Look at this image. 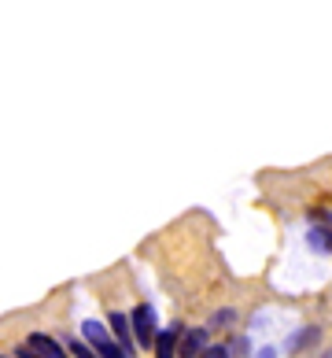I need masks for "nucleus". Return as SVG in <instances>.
<instances>
[{
  "mask_svg": "<svg viewBox=\"0 0 332 358\" xmlns=\"http://www.w3.org/2000/svg\"><path fill=\"white\" fill-rule=\"evenodd\" d=\"M26 348H30L37 358H71V355H66L63 348H59V343L56 340H52V336H45V333H34L30 336V343H26Z\"/></svg>",
  "mask_w": 332,
  "mask_h": 358,
  "instance_id": "20e7f679",
  "label": "nucleus"
},
{
  "mask_svg": "<svg viewBox=\"0 0 332 358\" xmlns=\"http://www.w3.org/2000/svg\"><path fill=\"white\" fill-rule=\"evenodd\" d=\"M203 358H229V351H225V348H210Z\"/></svg>",
  "mask_w": 332,
  "mask_h": 358,
  "instance_id": "1a4fd4ad",
  "label": "nucleus"
},
{
  "mask_svg": "<svg viewBox=\"0 0 332 358\" xmlns=\"http://www.w3.org/2000/svg\"><path fill=\"white\" fill-rule=\"evenodd\" d=\"M210 348H207V333L203 329H189L181 336V348H178V358H203Z\"/></svg>",
  "mask_w": 332,
  "mask_h": 358,
  "instance_id": "7ed1b4c3",
  "label": "nucleus"
},
{
  "mask_svg": "<svg viewBox=\"0 0 332 358\" xmlns=\"http://www.w3.org/2000/svg\"><path fill=\"white\" fill-rule=\"evenodd\" d=\"M71 351H74V358H100L96 351H89L85 343H71Z\"/></svg>",
  "mask_w": 332,
  "mask_h": 358,
  "instance_id": "6e6552de",
  "label": "nucleus"
},
{
  "mask_svg": "<svg viewBox=\"0 0 332 358\" xmlns=\"http://www.w3.org/2000/svg\"><path fill=\"white\" fill-rule=\"evenodd\" d=\"M259 358H277V355H273V348H266V351H262Z\"/></svg>",
  "mask_w": 332,
  "mask_h": 358,
  "instance_id": "9d476101",
  "label": "nucleus"
},
{
  "mask_svg": "<svg viewBox=\"0 0 332 358\" xmlns=\"http://www.w3.org/2000/svg\"><path fill=\"white\" fill-rule=\"evenodd\" d=\"M129 322H133V333H137V348H152V343L159 340L155 336V310L148 307V303H140V307L129 314Z\"/></svg>",
  "mask_w": 332,
  "mask_h": 358,
  "instance_id": "f03ea898",
  "label": "nucleus"
},
{
  "mask_svg": "<svg viewBox=\"0 0 332 358\" xmlns=\"http://www.w3.org/2000/svg\"><path fill=\"white\" fill-rule=\"evenodd\" d=\"M178 329H166V333H159L155 340V358H178Z\"/></svg>",
  "mask_w": 332,
  "mask_h": 358,
  "instance_id": "39448f33",
  "label": "nucleus"
},
{
  "mask_svg": "<svg viewBox=\"0 0 332 358\" xmlns=\"http://www.w3.org/2000/svg\"><path fill=\"white\" fill-rule=\"evenodd\" d=\"M310 241L322 248V251H332V233H325V229H314V233H310Z\"/></svg>",
  "mask_w": 332,
  "mask_h": 358,
  "instance_id": "0eeeda50",
  "label": "nucleus"
},
{
  "mask_svg": "<svg viewBox=\"0 0 332 358\" xmlns=\"http://www.w3.org/2000/svg\"><path fill=\"white\" fill-rule=\"evenodd\" d=\"M111 329H115V336H118V343L129 351V358H133V336H129V329H133V322L126 314H111Z\"/></svg>",
  "mask_w": 332,
  "mask_h": 358,
  "instance_id": "423d86ee",
  "label": "nucleus"
},
{
  "mask_svg": "<svg viewBox=\"0 0 332 358\" xmlns=\"http://www.w3.org/2000/svg\"><path fill=\"white\" fill-rule=\"evenodd\" d=\"M82 336L92 343V348H96L100 358H129V351L118 348V343L108 336V329H103L100 322H85V325H82Z\"/></svg>",
  "mask_w": 332,
  "mask_h": 358,
  "instance_id": "f257e3e1",
  "label": "nucleus"
}]
</instances>
